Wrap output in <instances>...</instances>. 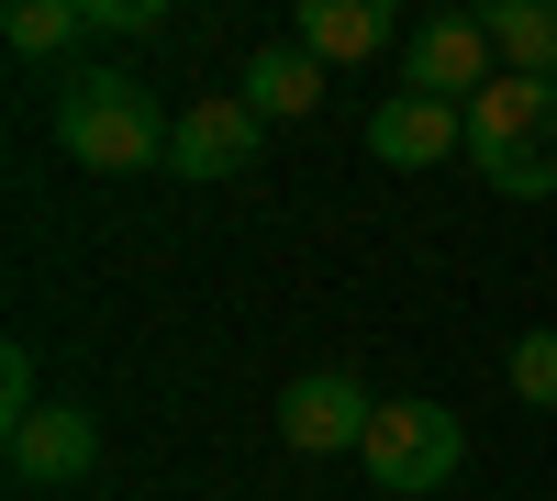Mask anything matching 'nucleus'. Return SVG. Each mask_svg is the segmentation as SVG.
<instances>
[{
	"mask_svg": "<svg viewBox=\"0 0 557 501\" xmlns=\"http://www.w3.org/2000/svg\"><path fill=\"white\" fill-rule=\"evenodd\" d=\"M101 468V424L78 413V401H57V413H34L23 435H12V479H34V490H67V479H89Z\"/></svg>",
	"mask_w": 557,
	"mask_h": 501,
	"instance_id": "8",
	"label": "nucleus"
},
{
	"mask_svg": "<svg viewBox=\"0 0 557 501\" xmlns=\"http://www.w3.org/2000/svg\"><path fill=\"white\" fill-rule=\"evenodd\" d=\"M290 45L323 57V67H357V57H380V45H391V0H301Z\"/></svg>",
	"mask_w": 557,
	"mask_h": 501,
	"instance_id": "9",
	"label": "nucleus"
},
{
	"mask_svg": "<svg viewBox=\"0 0 557 501\" xmlns=\"http://www.w3.org/2000/svg\"><path fill=\"white\" fill-rule=\"evenodd\" d=\"M168 134H178V123H157V101H146L123 67H67V89H57V146H67L78 167L146 178V167H168Z\"/></svg>",
	"mask_w": 557,
	"mask_h": 501,
	"instance_id": "1",
	"label": "nucleus"
},
{
	"mask_svg": "<svg viewBox=\"0 0 557 501\" xmlns=\"http://www.w3.org/2000/svg\"><path fill=\"white\" fill-rule=\"evenodd\" d=\"M157 0H89V34H146Z\"/></svg>",
	"mask_w": 557,
	"mask_h": 501,
	"instance_id": "15",
	"label": "nucleus"
},
{
	"mask_svg": "<svg viewBox=\"0 0 557 501\" xmlns=\"http://www.w3.org/2000/svg\"><path fill=\"white\" fill-rule=\"evenodd\" d=\"M368 156H380V167H446V156H469V112L391 89V101L368 112Z\"/></svg>",
	"mask_w": 557,
	"mask_h": 501,
	"instance_id": "7",
	"label": "nucleus"
},
{
	"mask_svg": "<svg viewBox=\"0 0 557 501\" xmlns=\"http://www.w3.org/2000/svg\"><path fill=\"white\" fill-rule=\"evenodd\" d=\"M0 424H12V435L34 424V356H23V346L0 356Z\"/></svg>",
	"mask_w": 557,
	"mask_h": 501,
	"instance_id": "14",
	"label": "nucleus"
},
{
	"mask_svg": "<svg viewBox=\"0 0 557 501\" xmlns=\"http://www.w3.org/2000/svg\"><path fill=\"white\" fill-rule=\"evenodd\" d=\"M502 78H557V0H491L480 12Z\"/></svg>",
	"mask_w": 557,
	"mask_h": 501,
	"instance_id": "11",
	"label": "nucleus"
},
{
	"mask_svg": "<svg viewBox=\"0 0 557 501\" xmlns=\"http://www.w3.org/2000/svg\"><path fill=\"white\" fill-rule=\"evenodd\" d=\"M491 78H502V57H491L480 12H424L401 34V89H412V101H457V112H469Z\"/></svg>",
	"mask_w": 557,
	"mask_h": 501,
	"instance_id": "4",
	"label": "nucleus"
},
{
	"mask_svg": "<svg viewBox=\"0 0 557 501\" xmlns=\"http://www.w3.org/2000/svg\"><path fill=\"white\" fill-rule=\"evenodd\" d=\"M257 112H246V89H212V101H190L178 112V134H168V178H246L257 167Z\"/></svg>",
	"mask_w": 557,
	"mask_h": 501,
	"instance_id": "6",
	"label": "nucleus"
},
{
	"mask_svg": "<svg viewBox=\"0 0 557 501\" xmlns=\"http://www.w3.org/2000/svg\"><path fill=\"white\" fill-rule=\"evenodd\" d=\"M469 167L513 201H557V78H491L469 101Z\"/></svg>",
	"mask_w": 557,
	"mask_h": 501,
	"instance_id": "2",
	"label": "nucleus"
},
{
	"mask_svg": "<svg viewBox=\"0 0 557 501\" xmlns=\"http://www.w3.org/2000/svg\"><path fill=\"white\" fill-rule=\"evenodd\" d=\"M502 379H513V401H557V324H546V335H513Z\"/></svg>",
	"mask_w": 557,
	"mask_h": 501,
	"instance_id": "13",
	"label": "nucleus"
},
{
	"mask_svg": "<svg viewBox=\"0 0 557 501\" xmlns=\"http://www.w3.org/2000/svg\"><path fill=\"white\" fill-rule=\"evenodd\" d=\"M323 89H335V67L301 57V45H257V57H246V112L257 123H301Z\"/></svg>",
	"mask_w": 557,
	"mask_h": 501,
	"instance_id": "10",
	"label": "nucleus"
},
{
	"mask_svg": "<svg viewBox=\"0 0 557 501\" xmlns=\"http://www.w3.org/2000/svg\"><path fill=\"white\" fill-rule=\"evenodd\" d=\"M357 468L380 479V490H446L457 468H469V424H457L446 401H380Z\"/></svg>",
	"mask_w": 557,
	"mask_h": 501,
	"instance_id": "3",
	"label": "nucleus"
},
{
	"mask_svg": "<svg viewBox=\"0 0 557 501\" xmlns=\"http://www.w3.org/2000/svg\"><path fill=\"white\" fill-rule=\"evenodd\" d=\"M368 424H380V401L357 390V368H312V379L278 390V435H290L301 458H357Z\"/></svg>",
	"mask_w": 557,
	"mask_h": 501,
	"instance_id": "5",
	"label": "nucleus"
},
{
	"mask_svg": "<svg viewBox=\"0 0 557 501\" xmlns=\"http://www.w3.org/2000/svg\"><path fill=\"white\" fill-rule=\"evenodd\" d=\"M0 34H12V57H78L89 45V0H12Z\"/></svg>",
	"mask_w": 557,
	"mask_h": 501,
	"instance_id": "12",
	"label": "nucleus"
}]
</instances>
